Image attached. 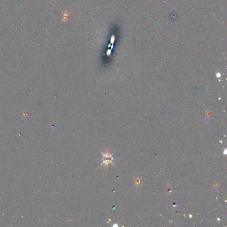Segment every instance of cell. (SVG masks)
Returning a JSON list of instances; mask_svg holds the SVG:
<instances>
[{
  "instance_id": "cell-1",
  "label": "cell",
  "mask_w": 227,
  "mask_h": 227,
  "mask_svg": "<svg viewBox=\"0 0 227 227\" xmlns=\"http://www.w3.org/2000/svg\"><path fill=\"white\" fill-rule=\"evenodd\" d=\"M113 158L112 157V155H110L109 153V152L107 151L105 153V154H103V164H105V165H106V167H107L108 165L109 164V163H111V160H113Z\"/></svg>"
}]
</instances>
